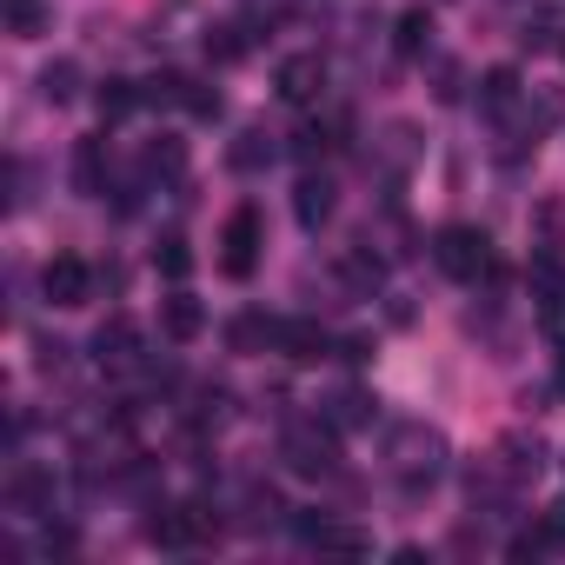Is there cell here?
I'll list each match as a JSON object with an SVG mask.
<instances>
[{
    "label": "cell",
    "mask_w": 565,
    "mask_h": 565,
    "mask_svg": "<svg viewBox=\"0 0 565 565\" xmlns=\"http://www.w3.org/2000/svg\"><path fill=\"white\" fill-rule=\"evenodd\" d=\"M433 253H439V266H446L452 279H479V273L492 266V239H486L479 226H439Z\"/></svg>",
    "instance_id": "cell-1"
},
{
    "label": "cell",
    "mask_w": 565,
    "mask_h": 565,
    "mask_svg": "<svg viewBox=\"0 0 565 565\" xmlns=\"http://www.w3.org/2000/svg\"><path fill=\"white\" fill-rule=\"evenodd\" d=\"M41 287H47V300H54V307H87L94 273H87V259H81V253H54V259L41 266Z\"/></svg>",
    "instance_id": "cell-2"
},
{
    "label": "cell",
    "mask_w": 565,
    "mask_h": 565,
    "mask_svg": "<svg viewBox=\"0 0 565 565\" xmlns=\"http://www.w3.org/2000/svg\"><path fill=\"white\" fill-rule=\"evenodd\" d=\"M253 259H259V213L239 206V213L226 220V233H220V266H226V279H246Z\"/></svg>",
    "instance_id": "cell-3"
},
{
    "label": "cell",
    "mask_w": 565,
    "mask_h": 565,
    "mask_svg": "<svg viewBox=\"0 0 565 565\" xmlns=\"http://www.w3.org/2000/svg\"><path fill=\"white\" fill-rule=\"evenodd\" d=\"M273 87H279V100L307 107V100H320V87H327V61H320V54H294V61H279Z\"/></svg>",
    "instance_id": "cell-4"
},
{
    "label": "cell",
    "mask_w": 565,
    "mask_h": 565,
    "mask_svg": "<svg viewBox=\"0 0 565 565\" xmlns=\"http://www.w3.org/2000/svg\"><path fill=\"white\" fill-rule=\"evenodd\" d=\"M206 532H213V519H206L200 505H167V512L147 519V539H153V545H193V539H206Z\"/></svg>",
    "instance_id": "cell-5"
},
{
    "label": "cell",
    "mask_w": 565,
    "mask_h": 565,
    "mask_svg": "<svg viewBox=\"0 0 565 565\" xmlns=\"http://www.w3.org/2000/svg\"><path fill=\"white\" fill-rule=\"evenodd\" d=\"M0 21H8L14 41H34V34L54 28V8H47V0H0Z\"/></svg>",
    "instance_id": "cell-6"
},
{
    "label": "cell",
    "mask_w": 565,
    "mask_h": 565,
    "mask_svg": "<svg viewBox=\"0 0 565 565\" xmlns=\"http://www.w3.org/2000/svg\"><path fill=\"white\" fill-rule=\"evenodd\" d=\"M273 340H279V353L300 360V366H313V360L327 353V333H320L313 320H287V327H273Z\"/></svg>",
    "instance_id": "cell-7"
},
{
    "label": "cell",
    "mask_w": 565,
    "mask_h": 565,
    "mask_svg": "<svg viewBox=\"0 0 565 565\" xmlns=\"http://www.w3.org/2000/svg\"><path fill=\"white\" fill-rule=\"evenodd\" d=\"M287 459H294L300 472H327V466H333V439H327L320 426H300V433L287 439Z\"/></svg>",
    "instance_id": "cell-8"
},
{
    "label": "cell",
    "mask_w": 565,
    "mask_h": 565,
    "mask_svg": "<svg viewBox=\"0 0 565 565\" xmlns=\"http://www.w3.org/2000/svg\"><path fill=\"white\" fill-rule=\"evenodd\" d=\"M160 327H167V340H200L206 313H200V300H193V294H173V300L160 307Z\"/></svg>",
    "instance_id": "cell-9"
},
{
    "label": "cell",
    "mask_w": 565,
    "mask_h": 565,
    "mask_svg": "<svg viewBox=\"0 0 565 565\" xmlns=\"http://www.w3.org/2000/svg\"><path fill=\"white\" fill-rule=\"evenodd\" d=\"M134 347H140V333L127 327V320H114V327H100V340H94V353H100V366H134Z\"/></svg>",
    "instance_id": "cell-10"
},
{
    "label": "cell",
    "mask_w": 565,
    "mask_h": 565,
    "mask_svg": "<svg viewBox=\"0 0 565 565\" xmlns=\"http://www.w3.org/2000/svg\"><path fill=\"white\" fill-rule=\"evenodd\" d=\"M294 213H300V226H320V220L333 213V186H327V180H300V200H294Z\"/></svg>",
    "instance_id": "cell-11"
},
{
    "label": "cell",
    "mask_w": 565,
    "mask_h": 565,
    "mask_svg": "<svg viewBox=\"0 0 565 565\" xmlns=\"http://www.w3.org/2000/svg\"><path fill=\"white\" fill-rule=\"evenodd\" d=\"M426 34H433V14H426V8H406L393 41H399V54H426Z\"/></svg>",
    "instance_id": "cell-12"
},
{
    "label": "cell",
    "mask_w": 565,
    "mask_h": 565,
    "mask_svg": "<svg viewBox=\"0 0 565 565\" xmlns=\"http://www.w3.org/2000/svg\"><path fill=\"white\" fill-rule=\"evenodd\" d=\"M140 100H147V94H140L134 81H107V87H100V114H107V120H127Z\"/></svg>",
    "instance_id": "cell-13"
},
{
    "label": "cell",
    "mask_w": 565,
    "mask_h": 565,
    "mask_svg": "<svg viewBox=\"0 0 565 565\" xmlns=\"http://www.w3.org/2000/svg\"><path fill=\"white\" fill-rule=\"evenodd\" d=\"M512 94H519V74H512V67H492V74L479 81V100H486V107H505Z\"/></svg>",
    "instance_id": "cell-14"
},
{
    "label": "cell",
    "mask_w": 565,
    "mask_h": 565,
    "mask_svg": "<svg viewBox=\"0 0 565 565\" xmlns=\"http://www.w3.org/2000/svg\"><path fill=\"white\" fill-rule=\"evenodd\" d=\"M313 545H327V552H366V532H353V525H313Z\"/></svg>",
    "instance_id": "cell-15"
},
{
    "label": "cell",
    "mask_w": 565,
    "mask_h": 565,
    "mask_svg": "<svg viewBox=\"0 0 565 565\" xmlns=\"http://www.w3.org/2000/svg\"><path fill=\"white\" fill-rule=\"evenodd\" d=\"M206 54H213V61H239V54H246L239 28H213V34H206Z\"/></svg>",
    "instance_id": "cell-16"
},
{
    "label": "cell",
    "mask_w": 565,
    "mask_h": 565,
    "mask_svg": "<svg viewBox=\"0 0 565 565\" xmlns=\"http://www.w3.org/2000/svg\"><path fill=\"white\" fill-rule=\"evenodd\" d=\"M74 81H81V67H74V61H61V67H47V81H41V87H47V100H74Z\"/></svg>",
    "instance_id": "cell-17"
},
{
    "label": "cell",
    "mask_w": 565,
    "mask_h": 565,
    "mask_svg": "<svg viewBox=\"0 0 565 565\" xmlns=\"http://www.w3.org/2000/svg\"><path fill=\"white\" fill-rule=\"evenodd\" d=\"M186 266H193L186 239H160V273H167V279H186Z\"/></svg>",
    "instance_id": "cell-18"
},
{
    "label": "cell",
    "mask_w": 565,
    "mask_h": 565,
    "mask_svg": "<svg viewBox=\"0 0 565 565\" xmlns=\"http://www.w3.org/2000/svg\"><path fill=\"white\" fill-rule=\"evenodd\" d=\"M539 226H545V253H558V246H565V206L545 200V206H539Z\"/></svg>",
    "instance_id": "cell-19"
},
{
    "label": "cell",
    "mask_w": 565,
    "mask_h": 565,
    "mask_svg": "<svg viewBox=\"0 0 565 565\" xmlns=\"http://www.w3.org/2000/svg\"><path fill=\"white\" fill-rule=\"evenodd\" d=\"M81 193H100V140L81 147Z\"/></svg>",
    "instance_id": "cell-20"
}]
</instances>
